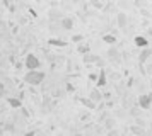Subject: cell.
Instances as JSON below:
<instances>
[{"mask_svg": "<svg viewBox=\"0 0 152 136\" xmlns=\"http://www.w3.org/2000/svg\"><path fill=\"white\" fill-rule=\"evenodd\" d=\"M106 83H108V78H106V70L101 68V70H99V75H97L96 85H97V88H101V87H104Z\"/></svg>", "mask_w": 152, "mask_h": 136, "instance_id": "5", "label": "cell"}, {"mask_svg": "<svg viewBox=\"0 0 152 136\" xmlns=\"http://www.w3.org/2000/svg\"><path fill=\"white\" fill-rule=\"evenodd\" d=\"M89 99H91V101H94V102H101V101H103V94L99 92V88H94V90H91Z\"/></svg>", "mask_w": 152, "mask_h": 136, "instance_id": "9", "label": "cell"}, {"mask_svg": "<svg viewBox=\"0 0 152 136\" xmlns=\"http://www.w3.org/2000/svg\"><path fill=\"white\" fill-rule=\"evenodd\" d=\"M103 41L106 44H115V43H116V36H115V34H104Z\"/></svg>", "mask_w": 152, "mask_h": 136, "instance_id": "13", "label": "cell"}, {"mask_svg": "<svg viewBox=\"0 0 152 136\" xmlns=\"http://www.w3.org/2000/svg\"><path fill=\"white\" fill-rule=\"evenodd\" d=\"M80 102H82L87 109H96V102L91 101V99H86V97H84V99H80Z\"/></svg>", "mask_w": 152, "mask_h": 136, "instance_id": "15", "label": "cell"}, {"mask_svg": "<svg viewBox=\"0 0 152 136\" xmlns=\"http://www.w3.org/2000/svg\"><path fill=\"white\" fill-rule=\"evenodd\" d=\"M118 27L120 29H125L126 27V14H123V12L118 14Z\"/></svg>", "mask_w": 152, "mask_h": 136, "instance_id": "12", "label": "cell"}, {"mask_svg": "<svg viewBox=\"0 0 152 136\" xmlns=\"http://www.w3.org/2000/svg\"><path fill=\"white\" fill-rule=\"evenodd\" d=\"M48 43L51 44V46H56V48H65L67 44H69L67 41H63V39H58V38H51V39H50Z\"/></svg>", "mask_w": 152, "mask_h": 136, "instance_id": "10", "label": "cell"}, {"mask_svg": "<svg viewBox=\"0 0 152 136\" xmlns=\"http://www.w3.org/2000/svg\"><path fill=\"white\" fill-rule=\"evenodd\" d=\"M133 43H135V46L137 48H147L149 46V41H147V38L145 36H135V39H133Z\"/></svg>", "mask_w": 152, "mask_h": 136, "instance_id": "6", "label": "cell"}, {"mask_svg": "<svg viewBox=\"0 0 152 136\" xmlns=\"http://www.w3.org/2000/svg\"><path fill=\"white\" fill-rule=\"evenodd\" d=\"M72 41L80 44V43H84V36H82V34H74V36H72Z\"/></svg>", "mask_w": 152, "mask_h": 136, "instance_id": "16", "label": "cell"}, {"mask_svg": "<svg viewBox=\"0 0 152 136\" xmlns=\"http://www.w3.org/2000/svg\"><path fill=\"white\" fill-rule=\"evenodd\" d=\"M24 136H36V131H28Z\"/></svg>", "mask_w": 152, "mask_h": 136, "instance_id": "20", "label": "cell"}, {"mask_svg": "<svg viewBox=\"0 0 152 136\" xmlns=\"http://www.w3.org/2000/svg\"><path fill=\"white\" fill-rule=\"evenodd\" d=\"M99 60H101V58L96 56V54H91V53L84 54V63H97Z\"/></svg>", "mask_w": 152, "mask_h": 136, "instance_id": "11", "label": "cell"}, {"mask_svg": "<svg viewBox=\"0 0 152 136\" xmlns=\"http://www.w3.org/2000/svg\"><path fill=\"white\" fill-rule=\"evenodd\" d=\"M89 44H87V43H80V44H79V48H77V51H79V53L80 54H87L89 53Z\"/></svg>", "mask_w": 152, "mask_h": 136, "instance_id": "14", "label": "cell"}, {"mask_svg": "<svg viewBox=\"0 0 152 136\" xmlns=\"http://www.w3.org/2000/svg\"><path fill=\"white\" fill-rule=\"evenodd\" d=\"M60 26H62V29L70 31V29L74 27V19H72V17H63V19L60 20Z\"/></svg>", "mask_w": 152, "mask_h": 136, "instance_id": "8", "label": "cell"}, {"mask_svg": "<svg viewBox=\"0 0 152 136\" xmlns=\"http://www.w3.org/2000/svg\"><path fill=\"white\" fill-rule=\"evenodd\" d=\"M138 104L142 109H151L152 107V99H151V94H142L138 97Z\"/></svg>", "mask_w": 152, "mask_h": 136, "instance_id": "3", "label": "cell"}, {"mask_svg": "<svg viewBox=\"0 0 152 136\" xmlns=\"http://www.w3.org/2000/svg\"><path fill=\"white\" fill-rule=\"evenodd\" d=\"M89 78H91L92 82H96V80H97V73H91V75H89Z\"/></svg>", "mask_w": 152, "mask_h": 136, "instance_id": "19", "label": "cell"}, {"mask_svg": "<svg viewBox=\"0 0 152 136\" xmlns=\"http://www.w3.org/2000/svg\"><path fill=\"white\" fill-rule=\"evenodd\" d=\"M151 54H152V49L149 46L142 48V49H140V54H138V63H140V65H144L145 61L151 58Z\"/></svg>", "mask_w": 152, "mask_h": 136, "instance_id": "4", "label": "cell"}, {"mask_svg": "<svg viewBox=\"0 0 152 136\" xmlns=\"http://www.w3.org/2000/svg\"><path fill=\"white\" fill-rule=\"evenodd\" d=\"M151 99H152V94H151Z\"/></svg>", "mask_w": 152, "mask_h": 136, "instance_id": "21", "label": "cell"}, {"mask_svg": "<svg viewBox=\"0 0 152 136\" xmlns=\"http://www.w3.org/2000/svg\"><path fill=\"white\" fill-rule=\"evenodd\" d=\"M45 78H46V75L41 70H29L28 73L24 75V82L29 83V85H41Z\"/></svg>", "mask_w": 152, "mask_h": 136, "instance_id": "1", "label": "cell"}, {"mask_svg": "<svg viewBox=\"0 0 152 136\" xmlns=\"http://www.w3.org/2000/svg\"><path fill=\"white\" fill-rule=\"evenodd\" d=\"M108 56H110L111 60H118V51L115 49V48H111L110 51H108Z\"/></svg>", "mask_w": 152, "mask_h": 136, "instance_id": "17", "label": "cell"}, {"mask_svg": "<svg viewBox=\"0 0 152 136\" xmlns=\"http://www.w3.org/2000/svg\"><path fill=\"white\" fill-rule=\"evenodd\" d=\"M24 67L28 68V72H29V70H39V68H41V61H39V58H38L36 54L29 53V54H26Z\"/></svg>", "mask_w": 152, "mask_h": 136, "instance_id": "2", "label": "cell"}, {"mask_svg": "<svg viewBox=\"0 0 152 136\" xmlns=\"http://www.w3.org/2000/svg\"><path fill=\"white\" fill-rule=\"evenodd\" d=\"M7 102H9V106H10L12 109H21V107H22L21 97H9Z\"/></svg>", "mask_w": 152, "mask_h": 136, "instance_id": "7", "label": "cell"}, {"mask_svg": "<svg viewBox=\"0 0 152 136\" xmlns=\"http://www.w3.org/2000/svg\"><path fill=\"white\" fill-rule=\"evenodd\" d=\"M5 131H14V124H5Z\"/></svg>", "mask_w": 152, "mask_h": 136, "instance_id": "18", "label": "cell"}]
</instances>
